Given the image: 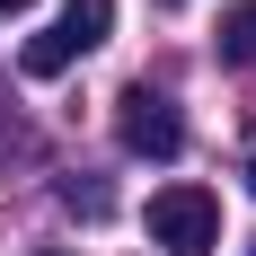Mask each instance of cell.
Masks as SVG:
<instances>
[{"instance_id":"obj_1","label":"cell","mask_w":256,"mask_h":256,"mask_svg":"<svg viewBox=\"0 0 256 256\" xmlns=\"http://www.w3.org/2000/svg\"><path fill=\"white\" fill-rule=\"evenodd\" d=\"M106 26H115V0H62V18L44 26V36H26V80H53V71H71L80 53H98L106 44Z\"/></svg>"},{"instance_id":"obj_2","label":"cell","mask_w":256,"mask_h":256,"mask_svg":"<svg viewBox=\"0 0 256 256\" xmlns=\"http://www.w3.org/2000/svg\"><path fill=\"white\" fill-rule=\"evenodd\" d=\"M115 132H124L132 159H177L186 150V115L168 88H150V80H132L124 98H115Z\"/></svg>"},{"instance_id":"obj_7","label":"cell","mask_w":256,"mask_h":256,"mask_svg":"<svg viewBox=\"0 0 256 256\" xmlns=\"http://www.w3.org/2000/svg\"><path fill=\"white\" fill-rule=\"evenodd\" d=\"M248 186H256V168H248Z\"/></svg>"},{"instance_id":"obj_3","label":"cell","mask_w":256,"mask_h":256,"mask_svg":"<svg viewBox=\"0 0 256 256\" xmlns=\"http://www.w3.org/2000/svg\"><path fill=\"white\" fill-rule=\"evenodd\" d=\"M150 238L168 256H212L221 248V204H212L204 186H159L150 194Z\"/></svg>"},{"instance_id":"obj_4","label":"cell","mask_w":256,"mask_h":256,"mask_svg":"<svg viewBox=\"0 0 256 256\" xmlns=\"http://www.w3.org/2000/svg\"><path fill=\"white\" fill-rule=\"evenodd\" d=\"M221 62L230 71H256V0H238L230 18H221Z\"/></svg>"},{"instance_id":"obj_5","label":"cell","mask_w":256,"mask_h":256,"mask_svg":"<svg viewBox=\"0 0 256 256\" xmlns=\"http://www.w3.org/2000/svg\"><path fill=\"white\" fill-rule=\"evenodd\" d=\"M62 204H71V212H88V221H98V212H106V186H80V177H71V186H62Z\"/></svg>"},{"instance_id":"obj_6","label":"cell","mask_w":256,"mask_h":256,"mask_svg":"<svg viewBox=\"0 0 256 256\" xmlns=\"http://www.w3.org/2000/svg\"><path fill=\"white\" fill-rule=\"evenodd\" d=\"M26 9H36V0H0V18H26Z\"/></svg>"}]
</instances>
